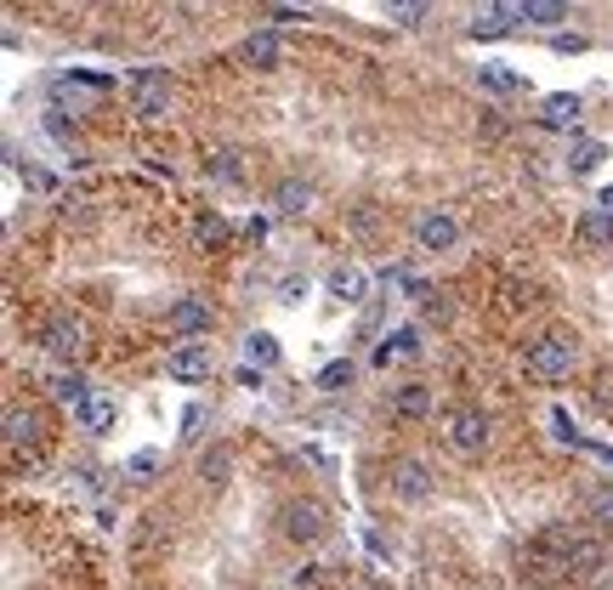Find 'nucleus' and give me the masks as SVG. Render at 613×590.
I'll use <instances>...</instances> for the list:
<instances>
[{
	"instance_id": "1",
	"label": "nucleus",
	"mask_w": 613,
	"mask_h": 590,
	"mask_svg": "<svg viewBox=\"0 0 613 590\" xmlns=\"http://www.w3.org/2000/svg\"><path fill=\"white\" fill-rule=\"evenodd\" d=\"M602 562H607V546L596 533H585V528H574V522H551V528H540L529 546H523V568H529V579H591V573H602Z\"/></svg>"
},
{
	"instance_id": "2",
	"label": "nucleus",
	"mask_w": 613,
	"mask_h": 590,
	"mask_svg": "<svg viewBox=\"0 0 613 590\" xmlns=\"http://www.w3.org/2000/svg\"><path fill=\"white\" fill-rule=\"evenodd\" d=\"M574 340L569 335H540V340H529V380H540V386H562L574 375Z\"/></svg>"
},
{
	"instance_id": "3",
	"label": "nucleus",
	"mask_w": 613,
	"mask_h": 590,
	"mask_svg": "<svg viewBox=\"0 0 613 590\" xmlns=\"http://www.w3.org/2000/svg\"><path fill=\"white\" fill-rule=\"evenodd\" d=\"M443 442H449L454 455L478 460V455L489 449V415H483V409H471V404L449 409V415H443Z\"/></svg>"
},
{
	"instance_id": "4",
	"label": "nucleus",
	"mask_w": 613,
	"mask_h": 590,
	"mask_svg": "<svg viewBox=\"0 0 613 590\" xmlns=\"http://www.w3.org/2000/svg\"><path fill=\"white\" fill-rule=\"evenodd\" d=\"M278 528H285V539H296V546H318V539L329 533V511L318 500H290L285 511H278Z\"/></svg>"
},
{
	"instance_id": "5",
	"label": "nucleus",
	"mask_w": 613,
	"mask_h": 590,
	"mask_svg": "<svg viewBox=\"0 0 613 590\" xmlns=\"http://www.w3.org/2000/svg\"><path fill=\"white\" fill-rule=\"evenodd\" d=\"M387 482H392V495H398L403 506H427L432 488H438V482H432V466H427V460H409V455L387 466Z\"/></svg>"
},
{
	"instance_id": "6",
	"label": "nucleus",
	"mask_w": 613,
	"mask_h": 590,
	"mask_svg": "<svg viewBox=\"0 0 613 590\" xmlns=\"http://www.w3.org/2000/svg\"><path fill=\"white\" fill-rule=\"evenodd\" d=\"M211 369H216L211 340H182V347L165 358V375H171V380H182V386H200V380H211Z\"/></svg>"
},
{
	"instance_id": "7",
	"label": "nucleus",
	"mask_w": 613,
	"mask_h": 590,
	"mask_svg": "<svg viewBox=\"0 0 613 590\" xmlns=\"http://www.w3.org/2000/svg\"><path fill=\"white\" fill-rule=\"evenodd\" d=\"M131 109L143 114V120H165L171 109V74L165 69H143L131 80Z\"/></svg>"
},
{
	"instance_id": "8",
	"label": "nucleus",
	"mask_w": 613,
	"mask_h": 590,
	"mask_svg": "<svg viewBox=\"0 0 613 590\" xmlns=\"http://www.w3.org/2000/svg\"><path fill=\"white\" fill-rule=\"evenodd\" d=\"M40 347L52 353V358H63V364H74L80 353H85V329H80V318H69V313H52L40 324Z\"/></svg>"
},
{
	"instance_id": "9",
	"label": "nucleus",
	"mask_w": 613,
	"mask_h": 590,
	"mask_svg": "<svg viewBox=\"0 0 613 590\" xmlns=\"http://www.w3.org/2000/svg\"><path fill=\"white\" fill-rule=\"evenodd\" d=\"M211 324H216V313H211V302H200V295H182V302H171V313H165V329L182 335V340L211 335Z\"/></svg>"
},
{
	"instance_id": "10",
	"label": "nucleus",
	"mask_w": 613,
	"mask_h": 590,
	"mask_svg": "<svg viewBox=\"0 0 613 590\" xmlns=\"http://www.w3.org/2000/svg\"><path fill=\"white\" fill-rule=\"evenodd\" d=\"M517 23H523V7H478V12H471V34H478V40H500Z\"/></svg>"
},
{
	"instance_id": "11",
	"label": "nucleus",
	"mask_w": 613,
	"mask_h": 590,
	"mask_svg": "<svg viewBox=\"0 0 613 590\" xmlns=\"http://www.w3.org/2000/svg\"><path fill=\"white\" fill-rule=\"evenodd\" d=\"M313 200H318V187L302 182V176H290V182H278V187H273V211H278V216H307Z\"/></svg>"
},
{
	"instance_id": "12",
	"label": "nucleus",
	"mask_w": 613,
	"mask_h": 590,
	"mask_svg": "<svg viewBox=\"0 0 613 590\" xmlns=\"http://www.w3.org/2000/svg\"><path fill=\"white\" fill-rule=\"evenodd\" d=\"M239 63H251V69H278V63H285V40H278L273 29L251 34V40L239 45Z\"/></svg>"
},
{
	"instance_id": "13",
	"label": "nucleus",
	"mask_w": 613,
	"mask_h": 590,
	"mask_svg": "<svg viewBox=\"0 0 613 590\" xmlns=\"http://www.w3.org/2000/svg\"><path fill=\"white\" fill-rule=\"evenodd\" d=\"M392 415H398V420H427V415H432V391L420 386V380L392 386Z\"/></svg>"
},
{
	"instance_id": "14",
	"label": "nucleus",
	"mask_w": 613,
	"mask_h": 590,
	"mask_svg": "<svg viewBox=\"0 0 613 590\" xmlns=\"http://www.w3.org/2000/svg\"><path fill=\"white\" fill-rule=\"evenodd\" d=\"M415 238H420V251H449V244L460 238V227H454V216L432 211V216H420V222H415Z\"/></svg>"
},
{
	"instance_id": "15",
	"label": "nucleus",
	"mask_w": 613,
	"mask_h": 590,
	"mask_svg": "<svg viewBox=\"0 0 613 590\" xmlns=\"http://www.w3.org/2000/svg\"><path fill=\"white\" fill-rule=\"evenodd\" d=\"M74 420H80V426H85L91 437H103V431H109V426L120 420V404H114V398H103V391H91V398H85V404L74 409Z\"/></svg>"
},
{
	"instance_id": "16",
	"label": "nucleus",
	"mask_w": 613,
	"mask_h": 590,
	"mask_svg": "<svg viewBox=\"0 0 613 590\" xmlns=\"http://www.w3.org/2000/svg\"><path fill=\"white\" fill-rule=\"evenodd\" d=\"M329 295H336V302H347V307L364 302V295H369V273H364V267H347V262L329 267Z\"/></svg>"
},
{
	"instance_id": "17",
	"label": "nucleus",
	"mask_w": 613,
	"mask_h": 590,
	"mask_svg": "<svg viewBox=\"0 0 613 590\" xmlns=\"http://www.w3.org/2000/svg\"><path fill=\"white\" fill-rule=\"evenodd\" d=\"M574 238L585 244V251H607V244H613V211H585L580 216V227H574Z\"/></svg>"
},
{
	"instance_id": "18",
	"label": "nucleus",
	"mask_w": 613,
	"mask_h": 590,
	"mask_svg": "<svg viewBox=\"0 0 613 590\" xmlns=\"http://www.w3.org/2000/svg\"><path fill=\"white\" fill-rule=\"evenodd\" d=\"M540 120H545L551 131H574V125H580V96H574V91H556V96H545Z\"/></svg>"
},
{
	"instance_id": "19",
	"label": "nucleus",
	"mask_w": 613,
	"mask_h": 590,
	"mask_svg": "<svg viewBox=\"0 0 613 590\" xmlns=\"http://www.w3.org/2000/svg\"><path fill=\"white\" fill-rule=\"evenodd\" d=\"M245 154H239V148H211V154H205V171L216 176V182H245V165H239Z\"/></svg>"
},
{
	"instance_id": "20",
	"label": "nucleus",
	"mask_w": 613,
	"mask_h": 590,
	"mask_svg": "<svg viewBox=\"0 0 613 590\" xmlns=\"http://www.w3.org/2000/svg\"><path fill=\"white\" fill-rule=\"evenodd\" d=\"M415 353H420V329H415V324H403V329H392V335H387V347L375 353V364H392V358H415Z\"/></svg>"
},
{
	"instance_id": "21",
	"label": "nucleus",
	"mask_w": 613,
	"mask_h": 590,
	"mask_svg": "<svg viewBox=\"0 0 613 590\" xmlns=\"http://www.w3.org/2000/svg\"><path fill=\"white\" fill-rule=\"evenodd\" d=\"M500 295H505V307L523 313V307H534V302H540V284H534V278H523V273H505Z\"/></svg>"
},
{
	"instance_id": "22",
	"label": "nucleus",
	"mask_w": 613,
	"mask_h": 590,
	"mask_svg": "<svg viewBox=\"0 0 613 590\" xmlns=\"http://www.w3.org/2000/svg\"><path fill=\"white\" fill-rule=\"evenodd\" d=\"M52 398H58V404H69V409H80V404L91 398V386H85V375L63 369V375H52Z\"/></svg>"
},
{
	"instance_id": "23",
	"label": "nucleus",
	"mask_w": 613,
	"mask_h": 590,
	"mask_svg": "<svg viewBox=\"0 0 613 590\" xmlns=\"http://www.w3.org/2000/svg\"><path fill=\"white\" fill-rule=\"evenodd\" d=\"M602 160H607V148H602L596 136H580V142H574V154H569V165H574V176H591V171H596Z\"/></svg>"
},
{
	"instance_id": "24",
	"label": "nucleus",
	"mask_w": 613,
	"mask_h": 590,
	"mask_svg": "<svg viewBox=\"0 0 613 590\" xmlns=\"http://www.w3.org/2000/svg\"><path fill=\"white\" fill-rule=\"evenodd\" d=\"M227 471H233V449H227V442H216V449L200 455V477L205 482H227Z\"/></svg>"
},
{
	"instance_id": "25",
	"label": "nucleus",
	"mask_w": 613,
	"mask_h": 590,
	"mask_svg": "<svg viewBox=\"0 0 613 590\" xmlns=\"http://www.w3.org/2000/svg\"><path fill=\"white\" fill-rule=\"evenodd\" d=\"M523 23L556 29V23H569V7H556V0H529V7H523Z\"/></svg>"
},
{
	"instance_id": "26",
	"label": "nucleus",
	"mask_w": 613,
	"mask_h": 590,
	"mask_svg": "<svg viewBox=\"0 0 613 590\" xmlns=\"http://www.w3.org/2000/svg\"><path fill=\"white\" fill-rule=\"evenodd\" d=\"M245 358H251L256 369H267V364H278V340H273L267 329H256V335H245Z\"/></svg>"
},
{
	"instance_id": "27",
	"label": "nucleus",
	"mask_w": 613,
	"mask_h": 590,
	"mask_svg": "<svg viewBox=\"0 0 613 590\" xmlns=\"http://www.w3.org/2000/svg\"><path fill=\"white\" fill-rule=\"evenodd\" d=\"M478 80H483L489 91H500V96H511L517 85H523V80H517V74L505 69V63H483V69H478Z\"/></svg>"
},
{
	"instance_id": "28",
	"label": "nucleus",
	"mask_w": 613,
	"mask_h": 590,
	"mask_svg": "<svg viewBox=\"0 0 613 590\" xmlns=\"http://www.w3.org/2000/svg\"><path fill=\"white\" fill-rule=\"evenodd\" d=\"M45 131H52V136H58L63 148H69L74 160L85 154V148H80V136H74V131H69V120H63V109H45Z\"/></svg>"
},
{
	"instance_id": "29",
	"label": "nucleus",
	"mask_w": 613,
	"mask_h": 590,
	"mask_svg": "<svg viewBox=\"0 0 613 590\" xmlns=\"http://www.w3.org/2000/svg\"><path fill=\"white\" fill-rule=\"evenodd\" d=\"M341 386H353V364H347V358H336V364L318 369V391H341Z\"/></svg>"
},
{
	"instance_id": "30",
	"label": "nucleus",
	"mask_w": 613,
	"mask_h": 590,
	"mask_svg": "<svg viewBox=\"0 0 613 590\" xmlns=\"http://www.w3.org/2000/svg\"><path fill=\"white\" fill-rule=\"evenodd\" d=\"M227 238H233V227L222 216H200V244H205V251H222Z\"/></svg>"
},
{
	"instance_id": "31",
	"label": "nucleus",
	"mask_w": 613,
	"mask_h": 590,
	"mask_svg": "<svg viewBox=\"0 0 613 590\" xmlns=\"http://www.w3.org/2000/svg\"><path fill=\"white\" fill-rule=\"evenodd\" d=\"M591 517L602 528H613V488H602V495H591Z\"/></svg>"
},
{
	"instance_id": "32",
	"label": "nucleus",
	"mask_w": 613,
	"mask_h": 590,
	"mask_svg": "<svg viewBox=\"0 0 613 590\" xmlns=\"http://www.w3.org/2000/svg\"><path fill=\"white\" fill-rule=\"evenodd\" d=\"M307 295V273H290L285 284H278V302H302Z\"/></svg>"
},
{
	"instance_id": "33",
	"label": "nucleus",
	"mask_w": 613,
	"mask_h": 590,
	"mask_svg": "<svg viewBox=\"0 0 613 590\" xmlns=\"http://www.w3.org/2000/svg\"><path fill=\"white\" fill-rule=\"evenodd\" d=\"M420 18H427V7H392V23H403V29H415Z\"/></svg>"
},
{
	"instance_id": "34",
	"label": "nucleus",
	"mask_w": 613,
	"mask_h": 590,
	"mask_svg": "<svg viewBox=\"0 0 613 590\" xmlns=\"http://www.w3.org/2000/svg\"><path fill=\"white\" fill-rule=\"evenodd\" d=\"M551 426H556V437H562V442H580V431H574V420H569V415H562V409L551 415Z\"/></svg>"
},
{
	"instance_id": "35",
	"label": "nucleus",
	"mask_w": 613,
	"mask_h": 590,
	"mask_svg": "<svg viewBox=\"0 0 613 590\" xmlns=\"http://www.w3.org/2000/svg\"><path fill=\"white\" fill-rule=\"evenodd\" d=\"M154 466H160V455H131V471H136V477H149Z\"/></svg>"
},
{
	"instance_id": "36",
	"label": "nucleus",
	"mask_w": 613,
	"mask_h": 590,
	"mask_svg": "<svg viewBox=\"0 0 613 590\" xmlns=\"http://www.w3.org/2000/svg\"><path fill=\"white\" fill-rule=\"evenodd\" d=\"M551 45H556V52H585V40H580V34H556Z\"/></svg>"
},
{
	"instance_id": "37",
	"label": "nucleus",
	"mask_w": 613,
	"mask_h": 590,
	"mask_svg": "<svg viewBox=\"0 0 613 590\" xmlns=\"http://www.w3.org/2000/svg\"><path fill=\"white\" fill-rule=\"evenodd\" d=\"M602 211H613V187H602Z\"/></svg>"
},
{
	"instance_id": "38",
	"label": "nucleus",
	"mask_w": 613,
	"mask_h": 590,
	"mask_svg": "<svg viewBox=\"0 0 613 590\" xmlns=\"http://www.w3.org/2000/svg\"><path fill=\"white\" fill-rule=\"evenodd\" d=\"M353 590H381V584H369V579H364V584H353Z\"/></svg>"
}]
</instances>
